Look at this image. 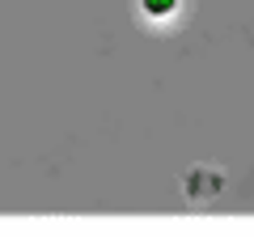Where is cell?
<instances>
[{
	"label": "cell",
	"mask_w": 254,
	"mask_h": 237,
	"mask_svg": "<svg viewBox=\"0 0 254 237\" xmlns=\"http://www.w3.org/2000/svg\"><path fill=\"white\" fill-rule=\"evenodd\" d=\"M144 9L153 13V17H165V13L178 9V0H144Z\"/></svg>",
	"instance_id": "6da1fadb"
}]
</instances>
